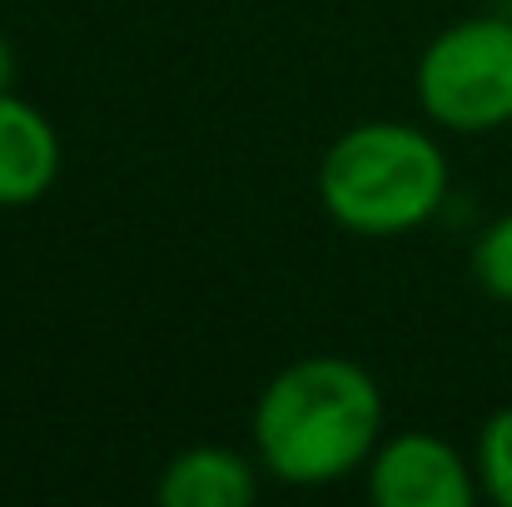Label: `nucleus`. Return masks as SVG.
<instances>
[{
    "label": "nucleus",
    "instance_id": "1a4fd4ad",
    "mask_svg": "<svg viewBox=\"0 0 512 507\" xmlns=\"http://www.w3.org/2000/svg\"><path fill=\"white\" fill-rule=\"evenodd\" d=\"M5 90H15V50H10V40L0 35V95Z\"/></svg>",
    "mask_w": 512,
    "mask_h": 507
},
{
    "label": "nucleus",
    "instance_id": "6e6552de",
    "mask_svg": "<svg viewBox=\"0 0 512 507\" xmlns=\"http://www.w3.org/2000/svg\"><path fill=\"white\" fill-rule=\"evenodd\" d=\"M473 279L488 299L512 304V209L473 239Z\"/></svg>",
    "mask_w": 512,
    "mask_h": 507
},
{
    "label": "nucleus",
    "instance_id": "20e7f679",
    "mask_svg": "<svg viewBox=\"0 0 512 507\" xmlns=\"http://www.w3.org/2000/svg\"><path fill=\"white\" fill-rule=\"evenodd\" d=\"M363 493L378 507H473L483 498L473 458L428 428L383 433L363 468Z\"/></svg>",
    "mask_w": 512,
    "mask_h": 507
},
{
    "label": "nucleus",
    "instance_id": "7ed1b4c3",
    "mask_svg": "<svg viewBox=\"0 0 512 507\" xmlns=\"http://www.w3.org/2000/svg\"><path fill=\"white\" fill-rule=\"evenodd\" d=\"M418 110L448 135H493L512 125V20L468 15L438 30L413 70Z\"/></svg>",
    "mask_w": 512,
    "mask_h": 507
},
{
    "label": "nucleus",
    "instance_id": "423d86ee",
    "mask_svg": "<svg viewBox=\"0 0 512 507\" xmlns=\"http://www.w3.org/2000/svg\"><path fill=\"white\" fill-rule=\"evenodd\" d=\"M264 463L229 443H194L174 453L155 478V503L165 507H244L264 488Z\"/></svg>",
    "mask_w": 512,
    "mask_h": 507
},
{
    "label": "nucleus",
    "instance_id": "f03ea898",
    "mask_svg": "<svg viewBox=\"0 0 512 507\" xmlns=\"http://www.w3.org/2000/svg\"><path fill=\"white\" fill-rule=\"evenodd\" d=\"M319 204L343 234L403 239L438 219L453 189L448 150L408 120H363L319 160Z\"/></svg>",
    "mask_w": 512,
    "mask_h": 507
},
{
    "label": "nucleus",
    "instance_id": "f257e3e1",
    "mask_svg": "<svg viewBox=\"0 0 512 507\" xmlns=\"http://www.w3.org/2000/svg\"><path fill=\"white\" fill-rule=\"evenodd\" d=\"M388 408L378 378L343 353L284 363L254 403L249 443L264 473L284 488H334L358 478L383 443Z\"/></svg>",
    "mask_w": 512,
    "mask_h": 507
},
{
    "label": "nucleus",
    "instance_id": "0eeeda50",
    "mask_svg": "<svg viewBox=\"0 0 512 507\" xmlns=\"http://www.w3.org/2000/svg\"><path fill=\"white\" fill-rule=\"evenodd\" d=\"M473 468H478L483 498H493L498 507H512V403L488 413V423L478 428Z\"/></svg>",
    "mask_w": 512,
    "mask_h": 507
},
{
    "label": "nucleus",
    "instance_id": "39448f33",
    "mask_svg": "<svg viewBox=\"0 0 512 507\" xmlns=\"http://www.w3.org/2000/svg\"><path fill=\"white\" fill-rule=\"evenodd\" d=\"M65 169L60 130L40 105L5 90L0 95V209L40 204Z\"/></svg>",
    "mask_w": 512,
    "mask_h": 507
}]
</instances>
